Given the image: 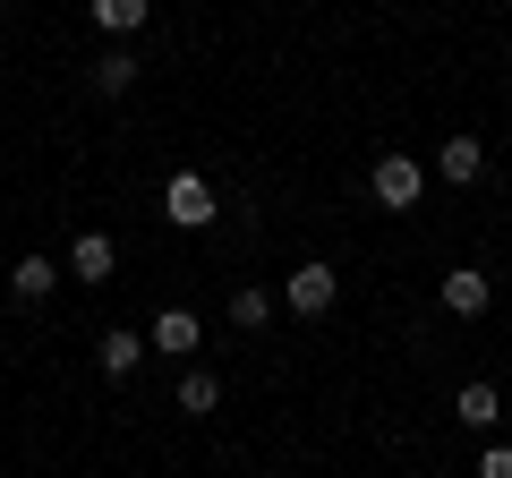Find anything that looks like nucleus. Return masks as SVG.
<instances>
[{
    "label": "nucleus",
    "instance_id": "1",
    "mask_svg": "<svg viewBox=\"0 0 512 478\" xmlns=\"http://www.w3.org/2000/svg\"><path fill=\"white\" fill-rule=\"evenodd\" d=\"M214 214H222V197H214L205 171H171V180H163V222H171V231H205Z\"/></svg>",
    "mask_w": 512,
    "mask_h": 478
},
{
    "label": "nucleus",
    "instance_id": "2",
    "mask_svg": "<svg viewBox=\"0 0 512 478\" xmlns=\"http://www.w3.org/2000/svg\"><path fill=\"white\" fill-rule=\"evenodd\" d=\"M367 188H376V205H393V214H410V205L427 197V171L410 163V154H384V163L367 171Z\"/></svg>",
    "mask_w": 512,
    "mask_h": 478
},
{
    "label": "nucleus",
    "instance_id": "3",
    "mask_svg": "<svg viewBox=\"0 0 512 478\" xmlns=\"http://www.w3.org/2000/svg\"><path fill=\"white\" fill-rule=\"evenodd\" d=\"M333 291H342V274H333L325 257L291 265V282H282V299H291V316H325V308H333Z\"/></svg>",
    "mask_w": 512,
    "mask_h": 478
},
{
    "label": "nucleus",
    "instance_id": "4",
    "mask_svg": "<svg viewBox=\"0 0 512 478\" xmlns=\"http://www.w3.org/2000/svg\"><path fill=\"white\" fill-rule=\"evenodd\" d=\"M146 350H154V333H137V325H111L103 342H94V368H103V376H137V368H146Z\"/></svg>",
    "mask_w": 512,
    "mask_h": 478
},
{
    "label": "nucleus",
    "instance_id": "5",
    "mask_svg": "<svg viewBox=\"0 0 512 478\" xmlns=\"http://www.w3.org/2000/svg\"><path fill=\"white\" fill-rule=\"evenodd\" d=\"M436 171H444L453 188L487 180V137H444V146H436Z\"/></svg>",
    "mask_w": 512,
    "mask_h": 478
},
{
    "label": "nucleus",
    "instance_id": "6",
    "mask_svg": "<svg viewBox=\"0 0 512 478\" xmlns=\"http://www.w3.org/2000/svg\"><path fill=\"white\" fill-rule=\"evenodd\" d=\"M111 265H120L111 231H77V248H69V274H77V282H111Z\"/></svg>",
    "mask_w": 512,
    "mask_h": 478
},
{
    "label": "nucleus",
    "instance_id": "7",
    "mask_svg": "<svg viewBox=\"0 0 512 478\" xmlns=\"http://www.w3.org/2000/svg\"><path fill=\"white\" fill-rule=\"evenodd\" d=\"M487 299H495V282L478 274V265H453V274H444V308L453 316H487Z\"/></svg>",
    "mask_w": 512,
    "mask_h": 478
},
{
    "label": "nucleus",
    "instance_id": "8",
    "mask_svg": "<svg viewBox=\"0 0 512 478\" xmlns=\"http://www.w3.org/2000/svg\"><path fill=\"white\" fill-rule=\"evenodd\" d=\"M453 419H461V427H478V436H495V419H504V402H495V385H487V376H470V385L453 393Z\"/></svg>",
    "mask_w": 512,
    "mask_h": 478
},
{
    "label": "nucleus",
    "instance_id": "9",
    "mask_svg": "<svg viewBox=\"0 0 512 478\" xmlns=\"http://www.w3.org/2000/svg\"><path fill=\"white\" fill-rule=\"evenodd\" d=\"M86 18L103 26V35H146V18H154V0H86Z\"/></svg>",
    "mask_w": 512,
    "mask_h": 478
},
{
    "label": "nucleus",
    "instance_id": "10",
    "mask_svg": "<svg viewBox=\"0 0 512 478\" xmlns=\"http://www.w3.org/2000/svg\"><path fill=\"white\" fill-rule=\"evenodd\" d=\"M197 342H205V325H197L188 308H163V316H154V350H163V359H188Z\"/></svg>",
    "mask_w": 512,
    "mask_h": 478
},
{
    "label": "nucleus",
    "instance_id": "11",
    "mask_svg": "<svg viewBox=\"0 0 512 478\" xmlns=\"http://www.w3.org/2000/svg\"><path fill=\"white\" fill-rule=\"evenodd\" d=\"M86 86L103 94V103H120V94L137 86V52H103V60H94V69H86Z\"/></svg>",
    "mask_w": 512,
    "mask_h": 478
},
{
    "label": "nucleus",
    "instance_id": "12",
    "mask_svg": "<svg viewBox=\"0 0 512 478\" xmlns=\"http://www.w3.org/2000/svg\"><path fill=\"white\" fill-rule=\"evenodd\" d=\"M52 282H60V265L52 257H18V274H9V291L35 308V299H52Z\"/></svg>",
    "mask_w": 512,
    "mask_h": 478
},
{
    "label": "nucleus",
    "instance_id": "13",
    "mask_svg": "<svg viewBox=\"0 0 512 478\" xmlns=\"http://www.w3.org/2000/svg\"><path fill=\"white\" fill-rule=\"evenodd\" d=\"M180 410H188V419L222 410V376H214V368H188V376H180Z\"/></svg>",
    "mask_w": 512,
    "mask_h": 478
},
{
    "label": "nucleus",
    "instance_id": "14",
    "mask_svg": "<svg viewBox=\"0 0 512 478\" xmlns=\"http://www.w3.org/2000/svg\"><path fill=\"white\" fill-rule=\"evenodd\" d=\"M231 325L239 333H265V325H274V291H256V282H248V291H231Z\"/></svg>",
    "mask_w": 512,
    "mask_h": 478
},
{
    "label": "nucleus",
    "instance_id": "15",
    "mask_svg": "<svg viewBox=\"0 0 512 478\" xmlns=\"http://www.w3.org/2000/svg\"><path fill=\"white\" fill-rule=\"evenodd\" d=\"M478 478H512V444H487L478 453Z\"/></svg>",
    "mask_w": 512,
    "mask_h": 478
},
{
    "label": "nucleus",
    "instance_id": "16",
    "mask_svg": "<svg viewBox=\"0 0 512 478\" xmlns=\"http://www.w3.org/2000/svg\"><path fill=\"white\" fill-rule=\"evenodd\" d=\"M0 9H9V0H0Z\"/></svg>",
    "mask_w": 512,
    "mask_h": 478
}]
</instances>
